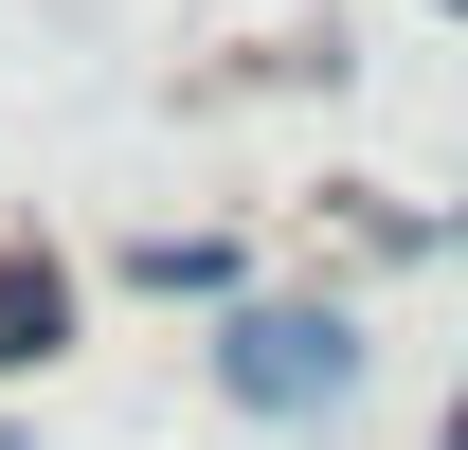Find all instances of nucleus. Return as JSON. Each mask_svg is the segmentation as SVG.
<instances>
[{
  "mask_svg": "<svg viewBox=\"0 0 468 450\" xmlns=\"http://www.w3.org/2000/svg\"><path fill=\"white\" fill-rule=\"evenodd\" d=\"M126 271H144V288H234V252H217V234H144Z\"/></svg>",
  "mask_w": 468,
  "mask_h": 450,
  "instance_id": "7ed1b4c3",
  "label": "nucleus"
},
{
  "mask_svg": "<svg viewBox=\"0 0 468 450\" xmlns=\"http://www.w3.org/2000/svg\"><path fill=\"white\" fill-rule=\"evenodd\" d=\"M0 450H18V433H0Z\"/></svg>",
  "mask_w": 468,
  "mask_h": 450,
  "instance_id": "39448f33",
  "label": "nucleus"
},
{
  "mask_svg": "<svg viewBox=\"0 0 468 450\" xmlns=\"http://www.w3.org/2000/svg\"><path fill=\"white\" fill-rule=\"evenodd\" d=\"M217 379L252 396V414H324V396L360 379V342H343V306H234Z\"/></svg>",
  "mask_w": 468,
  "mask_h": 450,
  "instance_id": "f257e3e1",
  "label": "nucleus"
},
{
  "mask_svg": "<svg viewBox=\"0 0 468 450\" xmlns=\"http://www.w3.org/2000/svg\"><path fill=\"white\" fill-rule=\"evenodd\" d=\"M55 325H72V288L37 271V252H0V360H37V342H55Z\"/></svg>",
  "mask_w": 468,
  "mask_h": 450,
  "instance_id": "f03ea898",
  "label": "nucleus"
},
{
  "mask_svg": "<svg viewBox=\"0 0 468 450\" xmlns=\"http://www.w3.org/2000/svg\"><path fill=\"white\" fill-rule=\"evenodd\" d=\"M451 450H468V396H451Z\"/></svg>",
  "mask_w": 468,
  "mask_h": 450,
  "instance_id": "20e7f679",
  "label": "nucleus"
}]
</instances>
